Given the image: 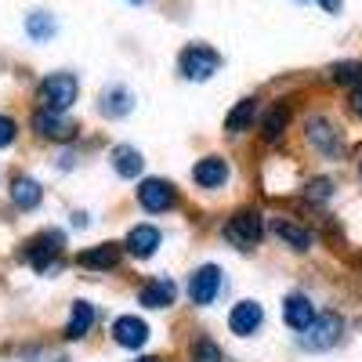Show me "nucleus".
Segmentation results:
<instances>
[{"label":"nucleus","mask_w":362,"mask_h":362,"mask_svg":"<svg viewBox=\"0 0 362 362\" xmlns=\"http://www.w3.org/2000/svg\"><path fill=\"white\" fill-rule=\"evenodd\" d=\"M344 334V319L334 315V312H322L312 319L308 329H300V344H305L308 351H326V348H334Z\"/></svg>","instance_id":"2"},{"label":"nucleus","mask_w":362,"mask_h":362,"mask_svg":"<svg viewBox=\"0 0 362 362\" xmlns=\"http://www.w3.org/2000/svg\"><path fill=\"white\" fill-rule=\"evenodd\" d=\"M192 362H221V348L210 337H196L192 341Z\"/></svg>","instance_id":"26"},{"label":"nucleus","mask_w":362,"mask_h":362,"mask_svg":"<svg viewBox=\"0 0 362 362\" xmlns=\"http://www.w3.org/2000/svg\"><path fill=\"white\" fill-rule=\"evenodd\" d=\"M351 109L362 116V87H355V90H351Z\"/></svg>","instance_id":"29"},{"label":"nucleus","mask_w":362,"mask_h":362,"mask_svg":"<svg viewBox=\"0 0 362 362\" xmlns=\"http://www.w3.org/2000/svg\"><path fill=\"white\" fill-rule=\"evenodd\" d=\"M308 141L319 148L322 156H341V148H344V141H341V134L334 131V124H329V119H322V116H315L312 124H308Z\"/></svg>","instance_id":"10"},{"label":"nucleus","mask_w":362,"mask_h":362,"mask_svg":"<svg viewBox=\"0 0 362 362\" xmlns=\"http://www.w3.org/2000/svg\"><path fill=\"white\" fill-rule=\"evenodd\" d=\"M261 235H264V221H261L257 210H239V214H232L228 225H225V239L232 247H243V250L257 247Z\"/></svg>","instance_id":"4"},{"label":"nucleus","mask_w":362,"mask_h":362,"mask_svg":"<svg viewBox=\"0 0 362 362\" xmlns=\"http://www.w3.org/2000/svg\"><path fill=\"white\" fill-rule=\"evenodd\" d=\"M329 192H334V185H329L326 177H315L312 185H308V199H326Z\"/></svg>","instance_id":"28"},{"label":"nucleus","mask_w":362,"mask_h":362,"mask_svg":"<svg viewBox=\"0 0 362 362\" xmlns=\"http://www.w3.org/2000/svg\"><path fill=\"white\" fill-rule=\"evenodd\" d=\"M90 326H95V308H90L87 300H76L73 315H69V326H66V337L69 341H80V337L90 334Z\"/></svg>","instance_id":"19"},{"label":"nucleus","mask_w":362,"mask_h":362,"mask_svg":"<svg viewBox=\"0 0 362 362\" xmlns=\"http://www.w3.org/2000/svg\"><path fill=\"white\" fill-rule=\"evenodd\" d=\"M261 322H264V312H261L257 300H239V305L232 308V315H228L232 334H239V337L257 334V326H261Z\"/></svg>","instance_id":"9"},{"label":"nucleus","mask_w":362,"mask_h":362,"mask_svg":"<svg viewBox=\"0 0 362 362\" xmlns=\"http://www.w3.org/2000/svg\"><path fill=\"white\" fill-rule=\"evenodd\" d=\"M33 131L40 138H51V141H73L76 138V124H73V119L66 112H47V109L33 112Z\"/></svg>","instance_id":"8"},{"label":"nucleus","mask_w":362,"mask_h":362,"mask_svg":"<svg viewBox=\"0 0 362 362\" xmlns=\"http://www.w3.org/2000/svg\"><path fill=\"white\" fill-rule=\"evenodd\" d=\"M119 257H124V247H119V243H102V247L83 250L76 261H80L83 268H90V272H109V268L119 264Z\"/></svg>","instance_id":"14"},{"label":"nucleus","mask_w":362,"mask_h":362,"mask_svg":"<svg viewBox=\"0 0 362 362\" xmlns=\"http://www.w3.org/2000/svg\"><path fill=\"white\" fill-rule=\"evenodd\" d=\"M319 4H322L326 11H341V0H319Z\"/></svg>","instance_id":"30"},{"label":"nucleus","mask_w":362,"mask_h":362,"mask_svg":"<svg viewBox=\"0 0 362 362\" xmlns=\"http://www.w3.org/2000/svg\"><path fill=\"white\" fill-rule=\"evenodd\" d=\"M124 250H127L131 257H153V254L160 250V228H156V225H134V228L127 232Z\"/></svg>","instance_id":"12"},{"label":"nucleus","mask_w":362,"mask_h":362,"mask_svg":"<svg viewBox=\"0 0 362 362\" xmlns=\"http://www.w3.org/2000/svg\"><path fill=\"white\" fill-rule=\"evenodd\" d=\"M254 116H257V102L254 98H243L232 112H228V119H225V131L228 134H239V131H247L250 124H254Z\"/></svg>","instance_id":"21"},{"label":"nucleus","mask_w":362,"mask_h":362,"mask_svg":"<svg viewBox=\"0 0 362 362\" xmlns=\"http://www.w3.org/2000/svg\"><path fill=\"white\" fill-rule=\"evenodd\" d=\"M102 112H105L109 119L127 116V112H131V90H127V87H109L105 95H102Z\"/></svg>","instance_id":"22"},{"label":"nucleus","mask_w":362,"mask_h":362,"mask_svg":"<svg viewBox=\"0 0 362 362\" xmlns=\"http://www.w3.org/2000/svg\"><path fill=\"white\" fill-rule=\"evenodd\" d=\"M134 4H145V0H134Z\"/></svg>","instance_id":"32"},{"label":"nucleus","mask_w":362,"mask_h":362,"mask_svg":"<svg viewBox=\"0 0 362 362\" xmlns=\"http://www.w3.org/2000/svg\"><path fill=\"white\" fill-rule=\"evenodd\" d=\"M272 232H276L283 243L293 247V250H312V232L305 225L290 221V218H276V221H272Z\"/></svg>","instance_id":"17"},{"label":"nucleus","mask_w":362,"mask_h":362,"mask_svg":"<svg viewBox=\"0 0 362 362\" xmlns=\"http://www.w3.org/2000/svg\"><path fill=\"white\" fill-rule=\"evenodd\" d=\"M192 177H196L199 189H221L228 181V163L221 156H206V160H199L192 167Z\"/></svg>","instance_id":"13"},{"label":"nucleus","mask_w":362,"mask_h":362,"mask_svg":"<svg viewBox=\"0 0 362 362\" xmlns=\"http://www.w3.org/2000/svg\"><path fill=\"white\" fill-rule=\"evenodd\" d=\"M15 134H18L15 119H11V116H0V148L11 145V141H15Z\"/></svg>","instance_id":"27"},{"label":"nucleus","mask_w":362,"mask_h":362,"mask_svg":"<svg viewBox=\"0 0 362 362\" xmlns=\"http://www.w3.org/2000/svg\"><path fill=\"white\" fill-rule=\"evenodd\" d=\"M25 33L33 37L37 44L51 40V37H54V18H51L47 11H37V15H29V18H25Z\"/></svg>","instance_id":"23"},{"label":"nucleus","mask_w":362,"mask_h":362,"mask_svg":"<svg viewBox=\"0 0 362 362\" xmlns=\"http://www.w3.org/2000/svg\"><path fill=\"white\" fill-rule=\"evenodd\" d=\"M112 341L119 348H141L148 341V326L138 319V315H119L112 322Z\"/></svg>","instance_id":"11"},{"label":"nucleus","mask_w":362,"mask_h":362,"mask_svg":"<svg viewBox=\"0 0 362 362\" xmlns=\"http://www.w3.org/2000/svg\"><path fill=\"white\" fill-rule=\"evenodd\" d=\"M76 102V76L73 73H51L37 87V109L47 112H66Z\"/></svg>","instance_id":"1"},{"label":"nucleus","mask_w":362,"mask_h":362,"mask_svg":"<svg viewBox=\"0 0 362 362\" xmlns=\"http://www.w3.org/2000/svg\"><path fill=\"white\" fill-rule=\"evenodd\" d=\"M218 66H221L218 51H210L203 44H192L181 51V73H185V80H210L218 73Z\"/></svg>","instance_id":"5"},{"label":"nucleus","mask_w":362,"mask_h":362,"mask_svg":"<svg viewBox=\"0 0 362 362\" xmlns=\"http://www.w3.org/2000/svg\"><path fill=\"white\" fill-rule=\"evenodd\" d=\"M286 124H290V105H276V109H272V112L264 116V138H268V141L283 138Z\"/></svg>","instance_id":"24"},{"label":"nucleus","mask_w":362,"mask_h":362,"mask_svg":"<svg viewBox=\"0 0 362 362\" xmlns=\"http://www.w3.org/2000/svg\"><path fill=\"white\" fill-rule=\"evenodd\" d=\"M329 76H334V83H344V87H362V62H341L329 69Z\"/></svg>","instance_id":"25"},{"label":"nucleus","mask_w":362,"mask_h":362,"mask_svg":"<svg viewBox=\"0 0 362 362\" xmlns=\"http://www.w3.org/2000/svg\"><path fill=\"white\" fill-rule=\"evenodd\" d=\"M25 261L40 268V272H58L62 268V232H40L37 239H29V250H25Z\"/></svg>","instance_id":"3"},{"label":"nucleus","mask_w":362,"mask_h":362,"mask_svg":"<svg viewBox=\"0 0 362 362\" xmlns=\"http://www.w3.org/2000/svg\"><path fill=\"white\" fill-rule=\"evenodd\" d=\"M174 297H177L174 279H153L148 286H141V293H138V300H141L145 308H170Z\"/></svg>","instance_id":"16"},{"label":"nucleus","mask_w":362,"mask_h":362,"mask_svg":"<svg viewBox=\"0 0 362 362\" xmlns=\"http://www.w3.org/2000/svg\"><path fill=\"white\" fill-rule=\"evenodd\" d=\"M283 319H286V326L290 329H308L312 326V319H315V305L305 297V293H293V297H286V305H283Z\"/></svg>","instance_id":"15"},{"label":"nucleus","mask_w":362,"mask_h":362,"mask_svg":"<svg viewBox=\"0 0 362 362\" xmlns=\"http://www.w3.org/2000/svg\"><path fill=\"white\" fill-rule=\"evenodd\" d=\"M134 362H160V358H134Z\"/></svg>","instance_id":"31"},{"label":"nucleus","mask_w":362,"mask_h":362,"mask_svg":"<svg viewBox=\"0 0 362 362\" xmlns=\"http://www.w3.org/2000/svg\"><path fill=\"white\" fill-rule=\"evenodd\" d=\"M138 203L148 210V214H163V210H170L177 203V192L170 189V181L163 177H148L138 185Z\"/></svg>","instance_id":"6"},{"label":"nucleus","mask_w":362,"mask_h":362,"mask_svg":"<svg viewBox=\"0 0 362 362\" xmlns=\"http://www.w3.org/2000/svg\"><path fill=\"white\" fill-rule=\"evenodd\" d=\"M221 293V268L218 264H203L196 268V276L189 283V297H192V305L206 308V305H214V297Z\"/></svg>","instance_id":"7"},{"label":"nucleus","mask_w":362,"mask_h":362,"mask_svg":"<svg viewBox=\"0 0 362 362\" xmlns=\"http://www.w3.org/2000/svg\"><path fill=\"white\" fill-rule=\"evenodd\" d=\"M40 199H44V192H40L37 181H29V177H15L11 181V203L18 210H33V206H40Z\"/></svg>","instance_id":"18"},{"label":"nucleus","mask_w":362,"mask_h":362,"mask_svg":"<svg viewBox=\"0 0 362 362\" xmlns=\"http://www.w3.org/2000/svg\"><path fill=\"white\" fill-rule=\"evenodd\" d=\"M112 167H116L119 177H138L145 163H141V153H138V148H131V145H116V148H112Z\"/></svg>","instance_id":"20"}]
</instances>
